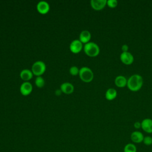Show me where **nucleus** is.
I'll list each match as a JSON object with an SVG mask.
<instances>
[{"label":"nucleus","mask_w":152,"mask_h":152,"mask_svg":"<svg viewBox=\"0 0 152 152\" xmlns=\"http://www.w3.org/2000/svg\"><path fill=\"white\" fill-rule=\"evenodd\" d=\"M143 84L142 77L139 74H133L127 80L128 88L132 91H137L141 89Z\"/></svg>","instance_id":"1"},{"label":"nucleus","mask_w":152,"mask_h":152,"mask_svg":"<svg viewBox=\"0 0 152 152\" xmlns=\"http://www.w3.org/2000/svg\"><path fill=\"white\" fill-rule=\"evenodd\" d=\"M83 48L84 52L90 57L96 56L100 52V48L99 46L93 42H89L86 43Z\"/></svg>","instance_id":"2"},{"label":"nucleus","mask_w":152,"mask_h":152,"mask_svg":"<svg viewBox=\"0 0 152 152\" xmlns=\"http://www.w3.org/2000/svg\"><path fill=\"white\" fill-rule=\"evenodd\" d=\"M79 76L81 80L86 83L91 82L94 78V74L92 70L87 67L83 66L80 69Z\"/></svg>","instance_id":"3"},{"label":"nucleus","mask_w":152,"mask_h":152,"mask_svg":"<svg viewBox=\"0 0 152 152\" xmlns=\"http://www.w3.org/2000/svg\"><path fill=\"white\" fill-rule=\"evenodd\" d=\"M46 71V65L42 61H36L31 66V71L33 74L40 76Z\"/></svg>","instance_id":"4"},{"label":"nucleus","mask_w":152,"mask_h":152,"mask_svg":"<svg viewBox=\"0 0 152 152\" xmlns=\"http://www.w3.org/2000/svg\"><path fill=\"white\" fill-rule=\"evenodd\" d=\"M120 59L122 63L125 65H130L133 63L134 58L132 54L129 52H122L120 55Z\"/></svg>","instance_id":"5"},{"label":"nucleus","mask_w":152,"mask_h":152,"mask_svg":"<svg viewBox=\"0 0 152 152\" xmlns=\"http://www.w3.org/2000/svg\"><path fill=\"white\" fill-rule=\"evenodd\" d=\"M69 49L72 53H78L83 49V43L78 39H75L70 43Z\"/></svg>","instance_id":"6"},{"label":"nucleus","mask_w":152,"mask_h":152,"mask_svg":"<svg viewBox=\"0 0 152 152\" xmlns=\"http://www.w3.org/2000/svg\"><path fill=\"white\" fill-rule=\"evenodd\" d=\"M144 137V136L143 134L138 131H133L130 136L131 140L134 144H139L142 142Z\"/></svg>","instance_id":"7"},{"label":"nucleus","mask_w":152,"mask_h":152,"mask_svg":"<svg viewBox=\"0 0 152 152\" xmlns=\"http://www.w3.org/2000/svg\"><path fill=\"white\" fill-rule=\"evenodd\" d=\"M37 10L40 14H45L49 12L50 10V6L48 2L45 1H39L36 5Z\"/></svg>","instance_id":"8"},{"label":"nucleus","mask_w":152,"mask_h":152,"mask_svg":"<svg viewBox=\"0 0 152 152\" xmlns=\"http://www.w3.org/2000/svg\"><path fill=\"white\" fill-rule=\"evenodd\" d=\"M33 90V86L28 81H24L21 84L20 87L21 93L24 96L28 95Z\"/></svg>","instance_id":"9"},{"label":"nucleus","mask_w":152,"mask_h":152,"mask_svg":"<svg viewBox=\"0 0 152 152\" xmlns=\"http://www.w3.org/2000/svg\"><path fill=\"white\" fill-rule=\"evenodd\" d=\"M141 123V128L142 129L148 133H152V119L150 118H145L142 121Z\"/></svg>","instance_id":"10"},{"label":"nucleus","mask_w":152,"mask_h":152,"mask_svg":"<svg viewBox=\"0 0 152 152\" xmlns=\"http://www.w3.org/2000/svg\"><path fill=\"white\" fill-rule=\"evenodd\" d=\"M106 0H91L90 4L91 7L97 11L102 10L106 5Z\"/></svg>","instance_id":"11"},{"label":"nucleus","mask_w":152,"mask_h":152,"mask_svg":"<svg viewBox=\"0 0 152 152\" xmlns=\"http://www.w3.org/2000/svg\"><path fill=\"white\" fill-rule=\"evenodd\" d=\"M60 88L62 92L65 94H71L74 91V86L71 83L68 82H65L62 83L61 85Z\"/></svg>","instance_id":"12"},{"label":"nucleus","mask_w":152,"mask_h":152,"mask_svg":"<svg viewBox=\"0 0 152 152\" xmlns=\"http://www.w3.org/2000/svg\"><path fill=\"white\" fill-rule=\"evenodd\" d=\"M115 84L118 87H124L127 85V79L123 75H118L115 79Z\"/></svg>","instance_id":"13"},{"label":"nucleus","mask_w":152,"mask_h":152,"mask_svg":"<svg viewBox=\"0 0 152 152\" xmlns=\"http://www.w3.org/2000/svg\"><path fill=\"white\" fill-rule=\"evenodd\" d=\"M91 33L89 31L84 30H83L80 34V40L83 43H87L89 42L90 39H91Z\"/></svg>","instance_id":"14"},{"label":"nucleus","mask_w":152,"mask_h":152,"mask_svg":"<svg viewBox=\"0 0 152 152\" xmlns=\"http://www.w3.org/2000/svg\"><path fill=\"white\" fill-rule=\"evenodd\" d=\"M33 74L32 71H31L30 69H23L20 72V76L22 80L27 81L30 80L33 77Z\"/></svg>","instance_id":"15"},{"label":"nucleus","mask_w":152,"mask_h":152,"mask_svg":"<svg viewBox=\"0 0 152 152\" xmlns=\"http://www.w3.org/2000/svg\"><path fill=\"white\" fill-rule=\"evenodd\" d=\"M117 96V91L113 88H108L105 93V97L107 100H113Z\"/></svg>","instance_id":"16"},{"label":"nucleus","mask_w":152,"mask_h":152,"mask_svg":"<svg viewBox=\"0 0 152 152\" xmlns=\"http://www.w3.org/2000/svg\"><path fill=\"white\" fill-rule=\"evenodd\" d=\"M137 148L134 143H128L124 147V152H137Z\"/></svg>","instance_id":"17"},{"label":"nucleus","mask_w":152,"mask_h":152,"mask_svg":"<svg viewBox=\"0 0 152 152\" xmlns=\"http://www.w3.org/2000/svg\"><path fill=\"white\" fill-rule=\"evenodd\" d=\"M35 84L38 87H42L45 85V80L41 76H37L35 79Z\"/></svg>","instance_id":"18"},{"label":"nucleus","mask_w":152,"mask_h":152,"mask_svg":"<svg viewBox=\"0 0 152 152\" xmlns=\"http://www.w3.org/2000/svg\"><path fill=\"white\" fill-rule=\"evenodd\" d=\"M142 142L147 146H150L152 144V137L151 136L147 135L145 136L143 139Z\"/></svg>","instance_id":"19"},{"label":"nucleus","mask_w":152,"mask_h":152,"mask_svg":"<svg viewBox=\"0 0 152 152\" xmlns=\"http://www.w3.org/2000/svg\"><path fill=\"white\" fill-rule=\"evenodd\" d=\"M79 71L80 69L76 66H72L69 69V73L72 75H76L78 74H79Z\"/></svg>","instance_id":"20"},{"label":"nucleus","mask_w":152,"mask_h":152,"mask_svg":"<svg viewBox=\"0 0 152 152\" xmlns=\"http://www.w3.org/2000/svg\"><path fill=\"white\" fill-rule=\"evenodd\" d=\"M118 3L116 0H107L106 5L110 8H115L118 5Z\"/></svg>","instance_id":"21"},{"label":"nucleus","mask_w":152,"mask_h":152,"mask_svg":"<svg viewBox=\"0 0 152 152\" xmlns=\"http://www.w3.org/2000/svg\"><path fill=\"white\" fill-rule=\"evenodd\" d=\"M134 126L135 129H140L141 128V123L139 121H137L134 124Z\"/></svg>","instance_id":"22"},{"label":"nucleus","mask_w":152,"mask_h":152,"mask_svg":"<svg viewBox=\"0 0 152 152\" xmlns=\"http://www.w3.org/2000/svg\"><path fill=\"white\" fill-rule=\"evenodd\" d=\"M128 49H129V47L126 44L123 45L122 46V47H121V49H122V52H128Z\"/></svg>","instance_id":"23"},{"label":"nucleus","mask_w":152,"mask_h":152,"mask_svg":"<svg viewBox=\"0 0 152 152\" xmlns=\"http://www.w3.org/2000/svg\"><path fill=\"white\" fill-rule=\"evenodd\" d=\"M61 91H62L61 90V89H60V90H56V91H55V93H56V95H59V94H61Z\"/></svg>","instance_id":"24"}]
</instances>
